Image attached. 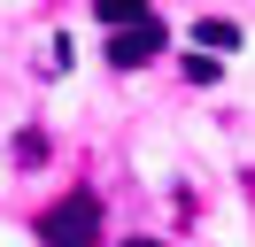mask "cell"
Returning <instances> with one entry per match:
<instances>
[{
  "mask_svg": "<svg viewBox=\"0 0 255 247\" xmlns=\"http://www.w3.org/2000/svg\"><path fill=\"white\" fill-rule=\"evenodd\" d=\"M124 247H162V240H124Z\"/></svg>",
  "mask_w": 255,
  "mask_h": 247,
  "instance_id": "cell-5",
  "label": "cell"
},
{
  "mask_svg": "<svg viewBox=\"0 0 255 247\" xmlns=\"http://www.w3.org/2000/svg\"><path fill=\"white\" fill-rule=\"evenodd\" d=\"M193 39H201V54H209V46H217V54H224V46H240V23H201V31H193Z\"/></svg>",
  "mask_w": 255,
  "mask_h": 247,
  "instance_id": "cell-4",
  "label": "cell"
},
{
  "mask_svg": "<svg viewBox=\"0 0 255 247\" xmlns=\"http://www.w3.org/2000/svg\"><path fill=\"white\" fill-rule=\"evenodd\" d=\"M93 15H101L109 31H131V23H147L155 8H139V0H109V8H93Z\"/></svg>",
  "mask_w": 255,
  "mask_h": 247,
  "instance_id": "cell-3",
  "label": "cell"
},
{
  "mask_svg": "<svg viewBox=\"0 0 255 247\" xmlns=\"http://www.w3.org/2000/svg\"><path fill=\"white\" fill-rule=\"evenodd\" d=\"M39 240L47 247H93L101 240V201L93 193H62L47 216H39Z\"/></svg>",
  "mask_w": 255,
  "mask_h": 247,
  "instance_id": "cell-1",
  "label": "cell"
},
{
  "mask_svg": "<svg viewBox=\"0 0 255 247\" xmlns=\"http://www.w3.org/2000/svg\"><path fill=\"white\" fill-rule=\"evenodd\" d=\"M162 15H147V23H131V31H109V70H139V62H155L162 54Z\"/></svg>",
  "mask_w": 255,
  "mask_h": 247,
  "instance_id": "cell-2",
  "label": "cell"
}]
</instances>
